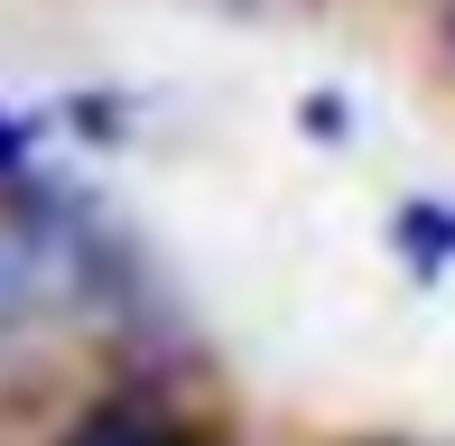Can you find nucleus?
Instances as JSON below:
<instances>
[{"label": "nucleus", "instance_id": "f257e3e1", "mask_svg": "<svg viewBox=\"0 0 455 446\" xmlns=\"http://www.w3.org/2000/svg\"><path fill=\"white\" fill-rule=\"evenodd\" d=\"M47 298H56V260L37 251L28 233H0V326L28 316V307H47Z\"/></svg>", "mask_w": 455, "mask_h": 446}, {"label": "nucleus", "instance_id": "f03ea898", "mask_svg": "<svg viewBox=\"0 0 455 446\" xmlns=\"http://www.w3.org/2000/svg\"><path fill=\"white\" fill-rule=\"evenodd\" d=\"M75 446H158V437L140 428V418H93V428L75 437Z\"/></svg>", "mask_w": 455, "mask_h": 446}]
</instances>
